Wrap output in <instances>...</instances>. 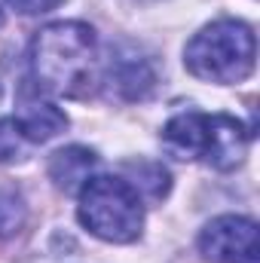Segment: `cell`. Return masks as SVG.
I'll return each mask as SVG.
<instances>
[{
  "mask_svg": "<svg viewBox=\"0 0 260 263\" xmlns=\"http://www.w3.org/2000/svg\"><path fill=\"white\" fill-rule=\"evenodd\" d=\"M95 31L83 22H55L37 31L31 67L37 86L65 98H83L95 83Z\"/></svg>",
  "mask_w": 260,
  "mask_h": 263,
  "instance_id": "6da1fadb",
  "label": "cell"
},
{
  "mask_svg": "<svg viewBox=\"0 0 260 263\" xmlns=\"http://www.w3.org/2000/svg\"><path fill=\"white\" fill-rule=\"evenodd\" d=\"M251 132L236 117L187 110L169 120L162 129V144L178 159H202L214 168H233L248 150Z\"/></svg>",
  "mask_w": 260,
  "mask_h": 263,
  "instance_id": "7a4b0ae2",
  "label": "cell"
},
{
  "mask_svg": "<svg viewBox=\"0 0 260 263\" xmlns=\"http://www.w3.org/2000/svg\"><path fill=\"white\" fill-rule=\"evenodd\" d=\"M257 43L245 22L220 18L205 25L184 49L187 70L205 83H242L254 70Z\"/></svg>",
  "mask_w": 260,
  "mask_h": 263,
  "instance_id": "3957f363",
  "label": "cell"
},
{
  "mask_svg": "<svg viewBox=\"0 0 260 263\" xmlns=\"http://www.w3.org/2000/svg\"><path fill=\"white\" fill-rule=\"evenodd\" d=\"M77 214L92 236L117 245L135 242L144 230V205L138 190L126 178H110V175L89 178L80 187Z\"/></svg>",
  "mask_w": 260,
  "mask_h": 263,
  "instance_id": "277c9868",
  "label": "cell"
},
{
  "mask_svg": "<svg viewBox=\"0 0 260 263\" xmlns=\"http://www.w3.org/2000/svg\"><path fill=\"white\" fill-rule=\"evenodd\" d=\"M199 248L214 263H260L257 223L239 214L214 217L202 230Z\"/></svg>",
  "mask_w": 260,
  "mask_h": 263,
  "instance_id": "5b68a950",
  "label": "cell"
},
{
  "mask_svg": "<svg viewBox=\"0 0 260 263\" xmlns=\"http://www.w3.org/2000/svg\"><path fill=\"white\" fill-rule=\"evenodd\" d=\"M15 123H18L22 135L31 144H37V141H49L59 132H65L67 117L65 110H59L49 98L40 95V86L34 89L31 83H25L22 92H18V117H15Z\"/></svg>",
  "mask_w": 260,
  "mask_h": 263,
  "instance_id": "8992f818",
  "label": "cell"
},
{
  "mask_svg": "<svg viewBox=\"0 0 260 263\" xmlns=\"http://www.w3.org/2000/svg\"><path fill=\"white\" fill-rule=\"evenodd\" d=\"M95 162L98 159H95L92 150L73 144V147H65V150L52 153V159H49V178L55 181L59 190L73 193L77 187H83L89 181V172L95 168Z\"/></svg>",
  "mask_w": 260,
  "mask_h": 263,
  "instance_id": "52a82bcc",
  "label": "cell"
},
{
  "mask_svg": "<svg viewBox=\"0 0 260 263\" xmlns=\"http://www.w3.org/2000/svg\"><path fill=\"white\" fill-rule=\"evenodd\" d=\"M110 83H117V89L135 101V98H144L153 89V70L147 67L144 59L126 55V59H120L110 67Z\"/></svg>",
  "mask_w": 260,
  "mask_h": 263,
  "instance_id": "ba28073f",
  "label": "cell"
},
{
  "mask_svg": "<svg viewBox=\"0 0 260 263\" xmlns=\"http://www.w3.org/2000/svg\"><path fill=\"white\" fill-rule=\"evenodd\" d=\"M25 144H31V141L22 135L18 123L9 120V117H3V120H0V162L18 159V156L25 153Z\"/></svg>",
  "mask_w": 260,
  "mask_h": 263,
  "instance_id": "9c48e42d",
  "label": "cell"
},
{
  "mask_svg": "<svg viewBox=\"0 0 260 263\" xmlns=\"http://www.w3.org/2000/svg\"><path fill=\"white\" fill-rule=\"evenodd\" d=\"M141 168H144L147 175H141V178L135 175L138 181H129V184L135 187V190L141 187L150 199H162L165 193H169V172H165L159 162H141Z\"/></svg>",
  "mask_w": 260,
  "mask_h": 263,
  "instance_id": "30bf717a",
  "label": "cell"
},
{
  "mask_svg": "<svg viewBox=\"0 0 260 263\" xmlns=\"http://www.w3.org/2000/svg\"><path fill=\"white\" fill-rule=\"evenodd\" d=\"M22 217V202L15 199V193H3L0 190V233H9Z\"/></svg>",
  "mask_w": 260,
  "mask_h": 263,
  "instance_id": "8fae6325",
  "label": "cell"
},
{
  "mask_svg": "<svg viewBox=\"0 0 260 263\" xmlns=\"http://www.w3.org/2000/svg\"><path fill=\"white\" fill-rule=\"evenodd\" d=\"M6 3L22 15H40V12H52L62 0H6Z\"/></svg>",
  "mask_w": 260,
  "mask_h": 263,
  "instance_id": "7c38bea8",
  "label": "cell"
},
{
  "mask_svg": "<svg viewBox=\"0 0 260 263\" xmlns=\"http://www.w3.org/2000/svg\"><path fill=\"white\" fill-rule=\"evenodd\" d=\"M0 28H3V9H0Z\"/></svg>",
  "mask_w": 260,
  "mask_h": 263,
  "instance_id": "4fadbf2b",
  "label": "cell"
}]
</instances>
